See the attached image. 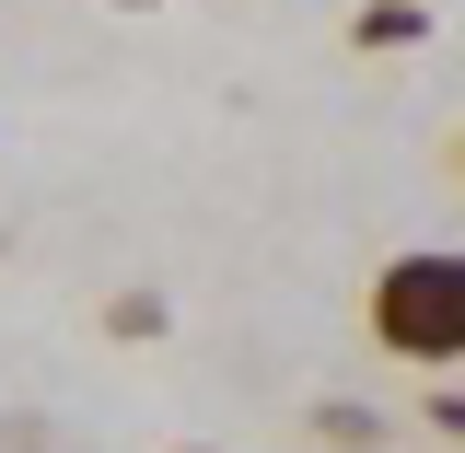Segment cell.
Returning a JSON list of instances; mask_svg holds the SVG:
<instances>
[{
	"mask_svg": "<svg viewBox=\"0 0 465 453\" xmlns=\"http://www.w3.org/2000/svg\"><path fill=\"white\" fill-rule=\"evenodd\" d=\"M372 349L407 372H454L465 360V244H407L372 268Z\"/></svg>",
	"mask_w": 465,
	"mask_h": 453,
	"instance_id": "1",
	"label": "cell"
},
{
	"mask_svg": "<svg viewBox=\"0 0 465 453\" xmlns=\"http://www.w3.org/2000/svg\"><path fill=\"white\" fill-rule=\"evenodd\" d=\"M349 47H372V58H396V47H430V0H361Z\"/></svg>",
	"mask_w": 465,
	"mask_h": 453,
	"instance_id": "2",
	"label": "cell"
},
{
	"mask_svg": "<svg viewBox=\"0 0 465 453\" xmlns=\"http://www.w3.org/2000/svg\"><path fill=\"white\" fill-rule=\"evenodd\" d=\"M314 442H338V453H372V442H384V419H372V407H314Z\"/></svg>",
	"mask_w": 465,
	"mask_h": 453,
	"instance_id": "3",
	"label": "cell"
},
{
	"mask_svg": "<svg viewBox=\"0 0 465 453\" xmlns=\"http://www.w3.org/2000/svg\"><path fill=\"white\" fill-rule=\"evenodd\" d=\"M105 326H116V338H163V302H152V291H128V302H116Z\"/></svg>",
	"mask_w": 465,
	"mask_h": 453,
	"instance_id": "4",
	"label": "cell"
},
{
	"mask_svg": "<svg viewBox=\"0 0 465 453\" xmlns=\"http://www.w3.org/2000/svg\"><path fill=\"white\" fill-rule=\"evenodd\" d=\"M419 419H430L442 442H465V396H419Z\"/></svg>",
	"mask_w": 465,
	"mask_h": 453,
	"instance_id": "5",
	"label": "cell"
},
{
	"mask_svg": "<svg viewBox=\"0 0 465 453\" xmlns=\"http://www.w3.org/2000/svg\"><path fill=\"white\" fill-rule=\"evenodd\" d=\"M454 174H465V128H454Z\"/></svg>",
	"mask_w": 465,
	"mask_h": 453,
	"instance_id": "6",
	"label": "cell"
},
{
	"mask_svg": "<svg viewBox=\"0 0 465 453\" xmlns=\"http://www.w3.org/2000/svg\"><path fill=\"white\" fill-rule=\"evenodd\" d=\"M174 453H210V442H174Z\"/></svg>",
	"mask_w": 465,
	"mask_h": 453,
	"instance_id": "7",
	"label": "cell"
}]
</instances>
